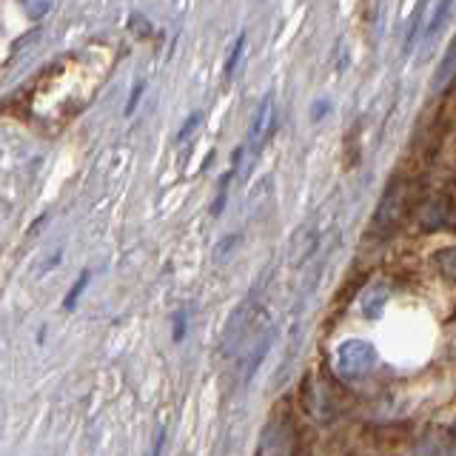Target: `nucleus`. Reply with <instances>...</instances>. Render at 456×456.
Here are the masks:
<instances>
[{"label": "nucleus", "instance_id": "1", "mask_svg": "<svg viewBox=\"0 0 456 456\" xmlns=\"http://www.w3.org/2000/svg\"><path fill=\"white\" fill-rule=\"evenodd\" d=\"M334 362H337L339 377H346V379L365 377L368 370L377 365V348L365 339H346L337 348Z\"/></svg>", "mask_w": 456, "mask_h": 456}, {"label": "nucleus", "instance_id": "2", "mask_svg": "<svg viewBox=\"0 0 456 456\" xmlns=\"http://www.w3.org/2000/svg\"><path fill=\"white\" fill-rule=\"evenodd\" d=\"M403 208H405V183L403 180H394L388 189H385L379 206L374 211V232L377 234L394 232L399 217H403Z\"/></svg>", "mask_w": 456, "mask_h": 456}, {"label": "nucleus", "instance_id": "3", "mask_svg": "<svg viewBox=\"0 0 456 456\" xmlns=\"http://www.w3.org/2000/svg\"><path fill=\"white\" fill-rule=\"evenodd\" d=\"M274 126H277V109H274V94H265L260 103L254 109V118H251V126H248V149L260 151L265 142L274 134Z\"/></svg>", "mask_w": 456, "mask_h": 456}, {"label": "nucleus", "instance_id": "4", "mask_svg": "<svg viewBox=\"0 0 456 456\" xmlns=\"http://www.w3.org/2000/svg\"><path fill=\"white\" fill-rule=\"evenodd\" d=\"M451 9H453V0H431V9H428V18L422 26V40H434L442 32Z\"/></svg>", "mask_w": 456, "mask_h": 456}, {"label": "nucleus", "instance_id": "5", "mask_svg": "<svg viewBox=\"0 0 456 456\" xmlns=\"http://www.w3.org/2000/svg\"><path fill=\"white\" fill-rule=\"evenodd\" d=\"M453 77H456V40H451V46L445 49V54H442V61L436 63L434 77H431V89H434V92L448 89V86L453 83Z\"/></svg>", "mask_w": 456, "mask_h": 456}, {"label": "nucleus", "instance_id": "6", "mask_svg": "<svg viewBox=\"0 0 456 456\" xmlns=\"http://www.w3.org/2000/svg\"><path fill=\"white\" fill-rule=\"evenodd\" d=\"M388 285L385 282H377V285H370V289H365L362 299H360V305H362V314L368 320H377L382 317V311H385V303H388Z\"/></svg>", "mask_w": 456, "mask_h": 456}, {"label": "nucleus", "instance_id": "7", "mask_svg": "<svg viewBox=\"0 0 456 456\" xmlns=\"http://www.w3.org/2000/svg\"><path fill=\"white\" fill-rule=\"evenodd\" d=\"M411 456H456V442L448 436H422L413 445Z\"/></svg>", "mask_w": 456, "mask_h": 456}, {"label": "nucleus", "instance_id": "8", "mask_svg": "<svg viewBox=\"0 0 456 456\" xmlns=\"http://www.w3.org/2000/svg\"><path fill=\"white\" fill-rule=\"evenodd\" d=\"M314 246H317V232L314 228H299V232L294 234V242H291V263L299 265L308 260V254L314 251Z\"/></svg>", "mask_w": 456, "mask_h": 456}, {"label": "nucleus", "instance_id": "9", "mask_svg": "<svg viewBox=\"0 0 456 456\" xmlns=\"http://www.w3.org/2000/svg\"><path fill=\"white\" fill-rule=\"evenodd\" d=\"M246 46H248V35H246V32H240V35L234 37V46L228 49V57H225V69H223L225 80H232V77L237 75V69H240V63H242V54H246Z\"/></svg>", "mask_w": 456, "mask_h": 456}, {"label": "nucleus", "instance_id": "10", "mask_svg": "<svg viewBox=\"0 0 456 456\" xmlns=\"http://www.w3.org/2000/svg\"><path fill=\"white\" fill-rule=\"evenodd\" d=\"M271 339H274V334L265 331V334H260V339L254 342V348H251L248 360H246V379H251V377H254V370L263 365L265 354H268V348H271Z\"/></svg>", "mask_w": 456, "mask_h": 456}, {"label": "nucleus", "instance_id": "11", "mask_svg": "<svg viewBox=\"0 0 456 456\" xmlns=\"http://www.w3.org/2000/svg\"><path fill=\"white\" fill-rule=\"evenodd\" d=\"M89 280H92V271H80V277L75 280V285L69 289V294H66V299H63V308L66 311H75L77 308V299H80V294L89 289Z\"/></svg>", "mask_w": 456, "mask_h": 456}, {"label": "nucleus", "instance_id": "12", "mask_svg": "<svg viewBox=\"0 0 456 456\" xmlns=\"http://www.w3.org/2000/svg\"><path fill=\"white\" fill-rule=\"evenodd\" d=\"M434 263H436V268H439V274H442V277H448V280L456 282V246H451V248H445V251H439V254L434 256Z\"/></svg>", "mask_w": 456, "mask_h": 456}, {"label": "nucleus", "instance_id": "13", "mask_svg": "<svg viewBox=\"0 0 456 456\" xmlns=\"http://www.w3.org/2000/svg\"><path fill=\"white\" fill-rule=\"evenodd\" d=\"M18 4H20V9L26 12V18L40 20V18H46V14L52 12L54 0H18Z\"/></svg>", "mask_w": 456, "mask_h": 456}, {"label": "nucleus", "instance_id": "14", "mask_svg": "<svg viewBox=\"0 0 456 456\" xmlns=\"http://www.w3.org/2000/svg\"><path fill=\"white\" fill-rule=\"evenodd\" d=\"M200 123H203V114H200V111H191L189 118L183 120V126H180V132H177V142H185V140H189V137L197 132V128H200Z\"/></svg>", "mask_w": 456, "mask_h": 456}, {"label": "nucleus", "instance_id": "15", "mask_svg": "<svg viewBox=\"0 0 456 456\" xmlns=\"http://www.w3.org/2000/svg\"><path fill=\"white\" fill-rule=\"evenodd\" d=\"M146 80H137L134 83V89H132V94H128V100H126V118H132V114L137 111V106H140V100H142V94H146Z\"/></svg>", "mask_w": 456, "mask_h": 456}, {"label": "nucleus", "instance_id": "16", "mask_svg": "<svg viewBox=\"0 0 456 456\" xmlns=\"http://www.w3.org/2000/svg\"><path fill=\"white\" fill-rule=\"evenodd\" d=\"M237 242H240V234H228V237H223V240L217 242V248H214V260H217V263L225 260V256L237 248Z\"/></svg>", "mask_w": 456, "mask_h": 456}, {"label": "nucleus", "instance_id": "17", "mask_svg": "<svg viewBox=\"0 0 456 456\" xmlns=\"http://www.w3.org/2000/svg\"><path fill=\"white\" fill-rule=\"evenodd\" d=\"M328 111H331V100H328V97L317 100V103L311 106V120H314V123H320L322 118H328Z\"/></svg>", "mask_w": 456, "mask_h": 456}, {"label": "nucleus", "instance_id": "18", "mask_svg": "<svg viewBox=\"0 0 456 456\" xmlns=\"http://www.w3.org/2000/svg\"><path fill=\"white\" fill-rule=\"evenodd\" d=\"M128 28H134L140 37H146L151 32V23L142 18V14H132V20H128Z\"/></svg>", "mask_w": 456, "mask_h": 456}, {"label": "nucleus", "instance_id": "19", "mask_svg": "<svg viewBox=\"0 0 456 456\" xmlns=\"http://www.w3.org/2000/svg\"><path fill=\"white\" fill-rule=\"evenodd\" d=\"M185 328H189V320H185V311H180L177 317H175V331H171L175 342H183L185 339Z\"/></svg>", "mask_w": 456, "mask_h": 456}]
</instances>
